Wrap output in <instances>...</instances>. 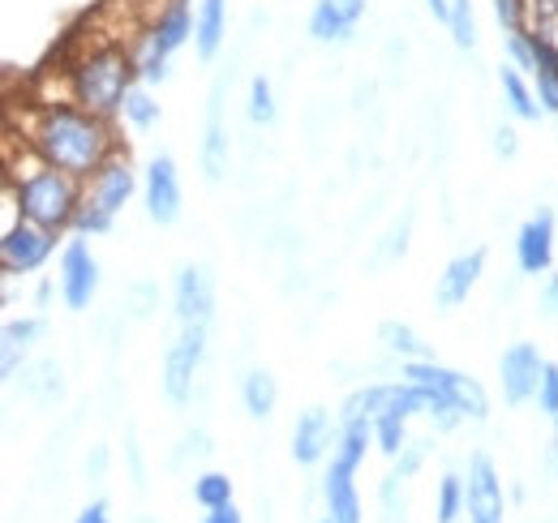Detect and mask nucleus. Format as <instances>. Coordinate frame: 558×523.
Here are the masks:
<instances>
[{"label":"nucleus","instance_id":"1","mask_svg":"<svg viewBox=\"0 0 558 523\" xmlns=\"http://www.w3.org/2000/svg\"><path fill=\"white\" fill-rule=\"evenodd\" d=\"M52 168L70 172L77 181H90L112 155H117V137L112 121L77 108V104H48L35 112V121L22 133Z\"/></svg>","mask_w":558,"mask_h":523},{"label":"nucleus","instance_id":"2","mask_svg":"<svg viewBox=\"0 0 558 523\" xmlns=\"http://www.w3.org/2000/svg\"><path fill=\"white\" fill-rule=\"evenodd\" d=\"M70 73V99L77 108H86V112H95V117H104V121H112V117H121V104H125V90L134 86L130 77H134V61H130V52L121 48V44H104V48H90V52H82Z\"/></svg>","mask_w":558,"mask_h":523},{"label":"nucleus","instance_id":"3","mask_svg":"<svg viewBox=\"0 0 558 523\" xmlns=\"http://www.w3.org/2000/svg\"><path fill=\"white\" fill-rule=\"evenodd\" d=\"M17 190V206H22V219L48 228V232H65L77 219V206H82V194H86V181H77L70 172L44 163L35 177L26 181H9Z\"/></svg>","mask_w":558,"mask_h":523},{"label":"nucleus","instance_id":"4","mask_svg":"<svg viewBox=\"0 0 558 523\" xmlns=\"http://www.w3.org/2000/svg\"><path fill=\"white\" fill-rule=\"evenodd\" d=\"M404 382H413L421 391L442 394L447 403H456L469 421H486L489 416V394L477 378L460 374V369H447L438 361H404Z\"/></svg>","mask_w":558,"mask_h":523},{"label":"nucleus","instance_id":"5","mask_svg":"<svg viewBox=\"0 0 558 523\" xmlns=\"http://www.w3.org/2000/svg\"><path fill=\"white\" fill-rule=\"evenodd\" d=\"M203 361H207V323H190V327H181V335L168 343L163 374H159L163 399L172 408H185L194 399V382H198Z\"/></svg>","mask_w":558,"mask_h":523},{"label":"nucleus","instance_id":"6","mask_svg":"<svg viewBox=\"0 0 558 523\" xmlns=\"http://www.w3.org/2000/svg\"><path fill=\"white\" fill-rule=\"evenodd\" d=\"M52 250H57V232H48L31 219H17L13 228L0 232V270H4V279L31 275L52 258Z\"/></svg>","mask_w":558,"mask_h":523},{"label":"nucleus","instance_id":"7","mask_svg":"<svg viewBox=\"0 0 558 523\" xmlns=\"http://www.w3.org/2000/svg\"><path fill=\"white\" fill-rule=\"evenodd\" d=\"M232 86V69H219L215 82H210V99H207V130H203V177L207 185H223L228 177V159H232V142H228V125H223V95Z\"/></svg>","mask_w":558,"mask_h":523},{"label":"nucleus","instance_id":"8","mask_svg":"<svg viewBox=\"0 0 558 523\" xmlns=\"http://www.w3.org/2000/svg\"><path fill=\"white\" fill-rule=\"evenodd\" d=\"M542 374H546V361H542L537 343H511V348H507V352L498 356L502 399H507L511 408H524L529 399H537Z\"/></svg>","mask_w":558,"mask_h":523},{"label":"nucleus","instance_id":"9","mask_svg":"<svg viewBox=\"0 0 558 523\" xmlns=\"http://www.w3.org/2000/svg\"><path fill=\"white\" fill-rule=\"evenodd\" d=\"M142 194H146V215L150 223L159 228H172L181 219V172H177V159L172 155H155L150 168H146V181H142Z\"/></svg>","mask_w":558,"mask_h":523},{"label":"nucleus","instance_id":"10","mask_svg":"<svg viewBox=\"0 0 558 523\" xmlns=\"http://www.w3.org/2000/svg\"><path fill=\"white\" fill-rule=\"evenodd\" d=\"M95 292H99V258L90 254L86 241H70L61 254V301L73 314H82L90 309Z\"/></svg>","mask_w":558,"mask_h":523},{"label":"nucleus","instance_id":"11","mask_svg":"<svg viewBox=\"0 0 558 523\" xmlns=\"http://www.w3.org/2000/svg\"><path fill=\"white\" fill-rule=\"evenodd\" d=\"M469 523H502V481H498V467L486 451L469 455Z\"/></svg>","mask_w":558,"mask_h":523},{"label":"nucleus","instance_id":"12","mask_svg":"<svg viewBox=\"0 0 558 523\" xmlns=\"http://www.w3.org/2000/svg\"><path fill=\"white\" fill-rule=\"evenodd\" d=\"M134 190H138V177H134V168H130V159L117 150L90 181H86V202H95L99 210H108L112 219L121 215V206L134 197Z\"/></svg>","mask_w":558,"mask_h":523},{"label":"nucleus","instance_id":"13","mask_svg":"<svg viewBox=\"0 0 558 523\" xmlns=\"http://www.w3.org/2000/svg\"><path fill=\"white\" fill-rule=\"evenodd\" d=\"M555 262V210H537L515 232V266L520 275H546Z\"/></svg>","mask_w":558,"mask_h":523},{"label":"nucleus","instance_id":"14","mask_svg":"<svg viewBox=\"0 0 558 523\" xmlns=\"http://www.w3.org/2000/svg\"><path fill=\"white\" fill-rule=\"evenodd\" d=\"M336 442H340V438H336V421H331L327 408H305V412L296 416V425H292V459H296L301 467L323 463Z\"/></svg>","mask_w":558,"mask_h":523},{"label":"nucleus","instance_id":"15","mask_svg":"<svg viewBox=\"0 0 558 523\" xmlns=\"http://www.w3.org/2000/svg\"><path fill=\"white\" fill-rule=\"evenodd\" d=\"M172 305H177V323H181V327H190V323H210V314H215V283H210L207 266H181V270H177Z\"/></svg>","mask_w":558,"mask_h":523},{"label":"nucleus","instance_id":"16","mask_svg":"<svg viewBox=\"0 0 558 523\" xmlns=\"http://www.w3.org/2000/svg\"><path fill=\"white\" fill-rule=\"evenodd\" d=\"M486 270V250H473V254H460V258L447 262V270L438 275V292H434V305L438 309H456L469 301V292L477 288Z\"/></svg>","mask_w":558,"mask_h":523},{"label":"nucleus","instance_id":"17","mask_svg":"<svg viewBox=\"0 0 558 523\" xmlns=\"http://www.w3.org/2000/svg\"><path fill=\"white\" fill-rule=\"evenodd\" d=\"M44 327H48L44 318H9V323H4V330H0V374H4L9 387L22 378L26 356H31L35 339L44 335Z\"/></svg>","mask_w":558,"mask_h":523},{"label":"nucleus","instance_id":"18","mask_svg":"<svg viewBox=\"0 0 558 523\" xmlns=\"http://www.w3.org/2000/svg\"><path fill=\"white\" fill-rule=\"evenodd\" d=\"M323 498H327V515L336 523H361V494H356L352 467H344L340 459H331L323 476Z\"/></svg>","mask_w":558,"mask_h":523},{"label":"nucleus","instance_id":"19","mask_svg":"<svg viewBox=\"0 0 558 523\" xmlns=\"http://www.w3.org/2000/svg\"><path fill=\"white\" fill-rule=\"evenodd\" d=\"M228 44V0H198V26H194V52L198 61H215Z\"/></svg>","mask_w":558,"mask_h":523},{"label":"nucleus","instance_id":"20","mask_svg":"<svg viewBox=\"0 0 558 523\" xmlns=\"http://www.w3.org/2000/svg\"><path fill=\"white\" fill-rule=\"evenodd\" d=\"M168 57H172V52L159 44V31H155V26L138 31V39H134V48H130L134 77H138L142 86H155V82H163V77H168Z\"/></svg>","mask_w":558,"mask_h":523},{"label":"nucleus","instance_id":"21","mask_svg":"<svg viewBox=\"0 0 558 523\" xmlns=\"http://www.w3.org/2000/svg\"><path fill=\"white\" fill-rule=\"evenodd\" d=\"M22 394L39 408H57L65 399V378H61V365L57 361H35L22 369Z\"/></svg>","mask_w":558,"mask_h":523},{"label":"nucleus","instance_id":"22","mask_svg":"<svg viewBox=\"0 0 558 523\" xmlns=\"http://www.w3.org/2000/svg\"><path fill=\"white\" fill-rule=\"evenodd\" d=\"M155 31H159V44L168 48V52H177V48H185L190 39H194V26H198V9H190V0H172L155 22H150Z\"/></svg>","mask_w":558,"mask_h":523},{"label":"nucleus","instance_id":"23","mask_svg":"<svg viewBox=\"0 0 558 523\" xmlns=\"http://www.w3.org/2000/svg\"><path fill=\"white\" fill-rule=\"evenodd\" d=\"M498 86H502V99H507V108H511L520 121H537V117L546 112V108L537 104V90L529 86V73H520V69L511 65V61L498 69Z\"/></svg>","mask_w":558,"mask_h":523},{"label":"nucleus","instance_id":"24","mask_svg":"<svg viewBox=\"0 0 558 523\" xmlns=\"http://www.w3.org/2000/svg\"><path fill=\"white\" fill-rule=\"evenodd\" d=\"M305 31H310L314 44H352V39H356V31L344 22V13H340L336 0H314V9H310V26H305Z\"/></svg>","mask_w":558,"mask_h":523},{"label":"nucleus","instance_id":"25","mask_svg":"<svg viewBox=\"0 0 558 523\" xmlns=\"http://www.w3.org/2000/svg\"><path fill=\"white\" fill-rule=\"evenodd\" d=\"M241 403H245V412H250L254 421H267L279 403L276 378H271L267 369H250L245 382H241Z\"/></svg>","mask_w":558,"mask_h":523},{"label":"nucleus","instance_id":"26","mask_svg":"<svg viewBox=\"0 0 558 523\" xmlns=\"http://www.w3.org/2000/svg\"><path fill=\"white\" fill-rule=\"evenodd\" d=\"M378 343L391 352V356H404V361H434L429 356V343H421V335L404 323H383L378 327Z\"/></svg>","mask_w":558,"mask_h":523},{"label":"nucleus","instance_id":"27","mask_svg":"<svg viewBox=\"0 0 558 523\" xmlns=\"http://www.w3.org/2000/svg\"><path fill=\"white\" fill-rule=\"evenodd\" d=\"M369 442H374V421H344L340 442H336V459L356 472V467L365 463V447H369Z\"/></svg>","mask_w":558,"mask_h":523},{"label":"nucleus","instance_id":"28","mask_svg":"<svg viewBox=\"0 0 558 523\" xmlns=\"http://www.w3.org/2000/svg\"><path fill=\"white\" fill-rule=\"evenodd\" d=\"M245 117H250V125H258V130L276 125V117H279L276 86H271L267 73H254V77H250V104H245Z\"/></svg>","mask_w":558,"mask_h":523},{"label":"nucleus","instance_id":"29","mask_svg":"<svg viewBox=\"0 0 558 523\" xmlns=\"http://www.w3.org/2000/svg\"><path fill=\"white\" fill-rule=\"evenodd\" d=\"M409 232H413V210H404V219H396L391 232L378 241V250H374V258H369V270L391 266V262L404 258V254H409Z\"/></svg>","mask_w":558,"mask_h":523},{"label":"nucleus","instance_id":"30","mask_svg":"<svg viewBox=\"0 0 558 523\" xmlns=\"http://www.w3.org/2000/svg\"><path fill=\"white\" fill-rule=\"evenodd\" d=\"M121 117H125V121H130V125H134V130H155V125H159V117H163V112H159V104H155V99H150V90H146V86H130V90H125V104H121Z\"/></svg>","mask_w":558,"mask_h":523},{"label":"nucleus","instance_id":"31","mask_svg":"<svg viewBox=\"0 0 558 523\" xmlns=\"http://www.w3.org/2000/svg\"><path fill=\"white\" fill-rule=\"evenodd\" d=\"M374 442L387 459H396L404 447H409V421L396 416V412H378L374 416Z\"/></svg>","mask_w":558,"mask_h":523},{"label":"nucleus","instance_id":"32","mask_svg":"<svg viewBox=\"0 0 558 523\" xmlns=\"http://www.w3.org/2000/svg\"><path fill=\"white\" fill-rule=\"evenodd\" d=\"M387 387H391V382H374V387L352 391L349 399H344L340 421H374V416L383 412V403H387Z\"/></svg>","mask_w":558,"mask_h":523},{"label":"nucleus","instance_id":"33","mask_svg":"<svg viewBox=\"0 0 558 523\" xmlns=\"http://www.w3.org/2000/svg\"><path fill=\"white\" fill-rule=\"evenodd\" d=\"M533 82H537V104L558 117V52L555 48H546V44H542V61H537Z\"/></svg>","mask_w":558,"mask_h":523},{"label":"nucleus","instance_id":"34","mask_svg":"<svg viewBox=\"0 0 558 523\" xmlns=\"http://www.w3.org/2000/svg\"><path fill=\"white\" fill-rule=\"evenodd\" d=\"M507 61L520 69V73H537V61H542V39L533 31H511L507 35Z\"/></svg>","mask_w":558,"mask_h":523},{"label":"nucleus","instance_id":"35","mask_svg":"<svg viewBox=\"0 0 558 523\" xmlns=\"http://www.w3.org/2000/svg\"><path fill=\"white\" fill-rule=\"evenodd\" d=\"M469 507V489H464V476L447 472L442 485H438V523H456Z\"/></svg>","mask_w":558,"mask_h":523},{"label":"nucleus","instance_id":"36","mask_svg":"<svg viewBox=\"0 0 558 523\" xmlns=\"http://www.w3.org/2000/svg\"><path fill=\"white\" fill-rule=\"evenodd\" d=\"M194 502L203 511H215V507H228L232 502V481L223 472H203L194 476Z\"/></svg>","mask_w":558,"mask_h":523},{"label":"nucleus","instance_id":"37","mask_svg":"<svg viewBox=\"0 0 558 523\" xmlns=\"http://www.w3.org/2000/svg\"><path fill=\"white\" fill-rule=\"evenodd\" d=\"M451 39L460 52H473L477 48V17H473V0H451V22H447Z\"/></svg>","mask_w":558,"mask_h":523},{"label":"nucleus","instance_id":"38","mask_svg":"<svg viewBox=\"0 0 558 523\" xmlns=\"http://www.w3.org/2000/svg\"><path fill=\"white\" fill-rule=\"evenodd\" d=\"M125 309H130V318H150L159 309V288L155 283H134L125 292Z\"/></svg>","mask_w":558,"mask_h":523},{"label":"nucleus","instance_id":"39","mask_svg":"<svg viewBox=\"0 0 558 523\" xmlns=\"http://www.w3.org/2000/svg\"><path fill=\"white\" fill-rule=\"evenodd\" d=\"M494 17L498 26L511 35V31H529V0H494Z\"/></svg>","mask_w":558,"mask_h":523},{"label":"nucleus","instance_id":"40","mask_svg":"<svg viewBox=\"0 0 558 523\" xmlns=\"http://www.w3.org/2000/svg\"><path fill=\"white\" fill-rule=\"evenodd\" d=\"M425 455H429V442H425V438H409V447L396 455V472H400L404 481H409V476H417Z\"/></svg>","mask_w":558,"mask_h":523},{"label":"nucleus","instance_id":"41","mask_svg":"<svg viewBox=\"0 0 558 523\" xmlns=\"http://www.w3.org/2000/svg\"><path fill=\"white\" fill-rule=\"evenodd\" d=\"M207 455H210V438L203 434V429H194V434H185V438H181V451L172 455V467H185L190 459L198 463V459H207Z\"/></svg>","mask_w":558,"mask_h":523},{"label":"nucleus","instance_id":"42","mask_svg":"<svg viewBox=\"0 0 558 523\" xmlns=\"http://www.w3.org/2000/svg\"><path fill=\"white\" fill-rule=\"evenodd\" d=\"M537 408L546 416H558V365L546 361V374H542V387H537Z\"/></svg>","mask_w":558,"mask_h":523},{"label":"nucleus","instance_id":"43","mask_svg":"<svg viewBox=\"0 0 558 523\" xmlns=\"http://www.w3.org/2000/svg\"><path fill=\"white\" fill-rule=\"evenodd\" d=\"M125 459H130V476H134V489H146V467H142V451H138V434H134V425L125 429Z\"/></svg>","mask_w":558,"mask_h":523},{"label":"nucleus","instance_id":"44","mask_svg":"<svg viewBox=\"0 0 558 523\" xmlns=\"http://www.w3.org/2000/svg\"><path fill=\"white\" fill-rule=\"evenodd\" d=\"M494 155L498 159H515L520 155V133L511 130V125H498L494 130Z\"/></svg>","mask_w":558,"mask_h":523},{"label":"nucleus","instance_id":"45","mask_svg":"<svg viewBox=\"0 0 558 523\" xmlns=\"http://www.w3.org/2000/svg\"><path fill=\"white\" fill-rule=\"evenodd\" d=\"M537 309H542V318L558 323V275H550V279L542 283V292H537Z\"/></svg>","mask_w":558,"mask_h":523},{"label":"nucleus","instance_id":"46","mask_svg":"<svg viewBox=\"0 0 558 523\" xmlns=\"http://www.w3.org/2000/svg\"><path fill=\"white\" fill-rule=\"evenodd\" d=\"M104 472H108V447H90V455H86V476H90V481H104Z\"/></svg>","mask_w":558,"mask_h":523},{"label":"nucleus","instance_id":"47","mask_svg":"<svg viewBox=\"0 0 558 523\" xmlns=\"http://www.w3.org/2000/svg\"><path fill=\"white\" fill-rule=\"evenodd\" d=\"M73 523H112V511H108V502H90Z\"/></svg>","mask_w":558,"mask_h":523},{"label":"nucleus","instance_id":"48","mask_svg":"<svg viewBox=\"0 0 558 523\" xmlns=\"http://www.w3.org/2000/svg\"><path fill=\"white\" fill-rule=\"evenodd\" d=\"M340 4V13H344V22H349L352 31L361 26V17H365V0H336Z\"/></svg>","mask_w":558,"mask_h":523},{"label":"nucleus","instance_id":"49","mask_svg":"<svg viewBox=\"0 0 558 523\" xmlns=\"http://www.w3.org/2000/svg\"><path fill=\"white\" fill-rule=\"evenodd\" d=\"M203 523H245V520H241V511L228 502V507H215V511H207V515H203Z\"/></svg>","mask_w":558,"mask_h":523},{"label":"nucleus","instance_id":"50","mask_svg":"<svg viewBox=\"0 0 558 523\" xmlns=\"http://www.w3.org/2000/svg\"><path fill=\"white\" fill-rule=\"evenodd\" d=\"M425 9H429L438 22H451V0H425Z\"/></svg>","mask_w":558,"mask_h":523},{"label":"nucleus","instance_id":"51","mask_svg":"<svg viewBox=\"0 0 558 523\" xmlns=\"http://www.w3.org/2000/svg\"><path fill=\"white\" fill-rule=\"evenodd\" d=\"M533 35H537V39H542L546 48H555V52H558V17H555V22H550V26H542V31H533Z\"/></svg>","mask_w":558,"mask_h":523},{"label":"nucleus","instance_id":"52","mask_svg":"<svg viewBox=\"0 0 558 523\" xmlns=\"http://www.w3.org/2000/svg\"><path fill=\"white\" fill-rule=\"evenodd\" d=\"M48 301H52V283H39L35 288V305H48Z\"/></svg>","mask_w":558,"mask_h":523},{"label":"nucleus","instance_id":"53","mask_svg":"<svg viewBox=\"0 0 558 523\" xmlns=\"http://www.w3.org/2000/svg\"><path fill=\"white\" fill-rule=\"evenodd\" d=\"M550 459H555V467H558V434H555V447H550Z\"/></svg>","mask_w":558,"mask_h":523},{"label":"nucleus","instance_id":"54","mask_svg":"<svg viewBox=\"0 0 558 523\" xmlns=\"http://www.w3.org/2000/svg\"><path fill=\"white\" fill-rule=\"evenodd\" d=\"M323 523H336V520H331V515H327V520H323Z\"/></svg>","mask_w":558,"mask_h":523}]
</instances>
